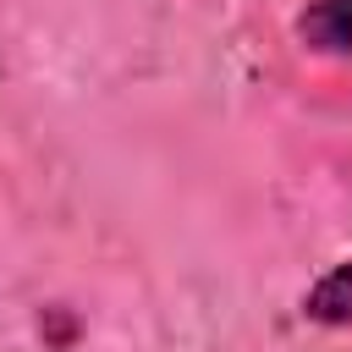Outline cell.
<instances>
[{
    "label": "cell",
    "mask_w": 352,
    "mask_h": 352,
    "mask_svg": "<svg viewBox=\"0 0 352 352\" xmlns=\"http://www.w3.org/2000/svg\"><path fill=\"white\" fill-rule=\"evenodd\" d=\"M297 38L324 60H352V0H308L297 11Z\"/></svg>",
    "instance_id": "obj_1"
},
{
    "label": "cell",
    "mask_w": 352,
    "mask_h": 352,
    "mask_svg": "<svg viewBox=\"0 0 352 352\" xmlns=\"http://www.w3.org/2000/svg\"><path fill=\"white\" fill-rule=\"evenodd\" d=\"M302 319L308 324H330V330H341V324H352V258H341V264H330L308 292H302Z\"/></svg>",
    "instance_id": "obj_2"
}]
</instances>
